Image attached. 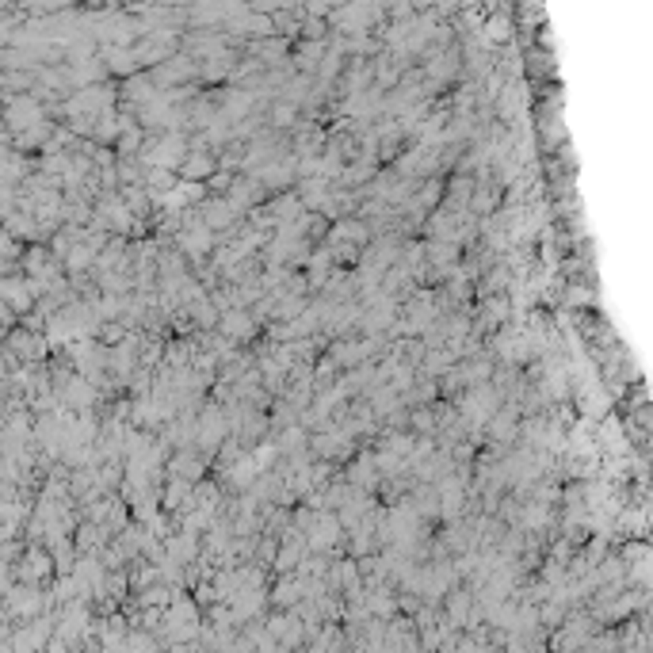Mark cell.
<instances>
[{
  "label": "cell",
  "mask_w": 653,
  "mask_h": 653,
  "mask_svg": "<svg viewBox=\"0 0 653 653\" xmlns=\"http://www.w3.org/2000/svg\"><path fill=\"white\" fill-rule=\"evenodd\" d=\"M168 470H172L176 478H188V481H195L203 466H199V463H195V459H191V455H180V459H172V466H168Z\"/></svg>",
  "instance_id": "obj_4"
},
{
  "label": "cell",
  "mask_w": 653,
  "mask_h": 653,
  "mask_svg": "<svg viewBox=\"0 0 653 653\" xmlns=\"http://www.w3.org/2000/svg\"><path fill=\"white\" fill-rule=\"evenodd\" d=\"M233 214H237V207H233L230 199H218V203H210V207H207L203 225H207V230H222V225L233 222Z\"/></svg>",
  "instance_id": "obj_2"
},
{
  "label": "cell",
  "mask_w": 653,
  "mask_h": 653,
  "mask_svg": "<svg viewBox=\"0 0 653 653\" xmlns=\"http://www.w3.org/2000/svg\"><path fill=\"white\" fill-rule=\"evenodd\" d=\"M153 165H165V172L168 168H176V165H183V138H176V134H168V138H161L157 145H153Z\"/></svg>",
  "instance_id": "obj_1"
},
{
  "label": "cell",
  "mask_w": 653,
  "mask_h": 653,
  "mask_svg": "<svg viewBox=\"0 0 653 653\" xmlns=\"http://www.w3.org/2000/svg\"><path fill=\"white\" fill-rule=\"evenodd\" d=\"M290 119H294V108H283V103H279V108H275V123H279V126H287Z\"/></svg>",
  "instance_id": "obj_7"
},
{
  "label": "cell",
  "mask_w": 653,
  "mask_h": 653,
  "mask_svg": "<svg viewBox=\"0 0 653 653\" xmlns=\"http://www.w3.org/2000/svg\"><path fill=\"white\" fill-rule=\"evenodd\" d=\"M298 592H302V585H298L294 577H283L279 585H275V604H294Z\"/></svg>",
  "instance_id": "obj_5"
},
{
  "label": "cell",
  "mask_w": 653,
  "mask_h": 653,
  "mask_svg": "<svg viewBox=\"0 0 653 653\" xmlns=\"http://www.w3.org/2000/svg\"><path fill=\"white\" fill-rule=\"evenodd\" d=\"M512 424H516V413L505 409V413L493 416V439H512Z\"/></svg>",
  "instance_id": "obj_6"
},
{
  "label": "cell",
  "mask_w": 653,
  "mask_h": 653,
  "mask_svg": "<svg viewBox=\"0 0 653 653\" xmlns=\"http://www.w3.org/2000/svg\"><path fill=\"white\" fill-rule=\"evenodd\" d=\"M210 168H214V161H210V157H183V176H188V183L210 176Z\"/></svg>",
  "instance_id": "obj_3"
}]
</instances>
